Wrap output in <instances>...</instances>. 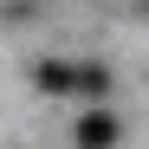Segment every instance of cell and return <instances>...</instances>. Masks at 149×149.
Returning a JSON list of instances; mask_svg holds the SVG:
<instances>
[{
  "mask_svg": "<svg viewBox=\"0 0 149 149\" xmlns=\"http://www.w3.org/2000/svg\"><path fill=\"white\" fill-rule=\"evenodd\" d=\"M33 84L52 91V97H104L110 71L104 65H58V58H45V65H33Z\"/></svg>",
  "mask_w": 149,
  "mask_h": 149,
  "instance_id": "1",
  "label": "cell"
},
{
  "mask_svg": "<svg viewBox=\"0 0 149 149\" xmlns=\"http://www.w3.org/2000/svg\"><path fill=\"white\" fill-rule=\"evenodd\" d=\"M110 143H117V117L110 110H91L78 123V149H110Z\"/></svg>",
  "mask_w": 149,
  "mask_h": 149,
  "instance_id": "2",
  "label": "cell"
}]
</instances>
